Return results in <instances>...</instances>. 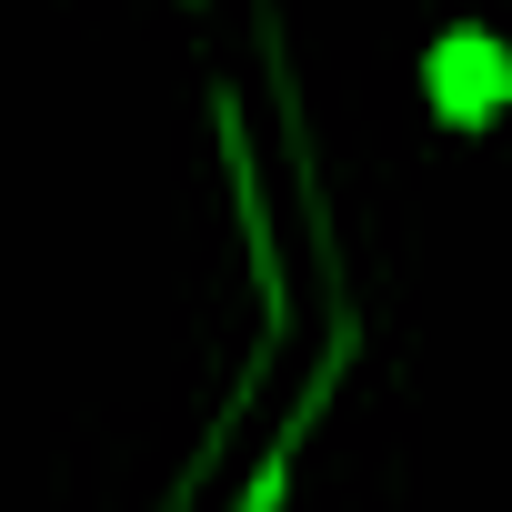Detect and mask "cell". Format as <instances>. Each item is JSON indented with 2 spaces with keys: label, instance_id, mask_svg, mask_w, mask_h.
<instances>
[{
  "label": "cell",
  "instance_id": "1",
  "mask_svg": "<svg viewBox=\"0 0 512 512\" xmlns=\"http://www.w3.org/2000/svg\"><path fill=\"white\" fill-rule=\"evenodd\" d=\"M432 101H442L452 121L502 111V101H512V51H502V41H482V31H452V41L432 51Z\"/></svg>",
  "mask_w": 512,
  "mask_h": 512
}]
</instances>
